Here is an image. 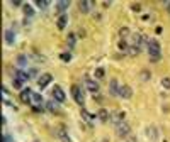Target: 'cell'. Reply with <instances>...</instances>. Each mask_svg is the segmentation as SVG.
Wrapping results in <instances>:
<instances>
[{"mask_svg":"<svg viewBox=\"0 0 170 142\" xmlns=\"http://www.w3.org/2000/svg\"><path fill=\"white\" fill-rule=\"evenodd\" d=\"M148 54H150V61L152 63H158L162 59V51H160V44L156 39H150L148 41Z\"/></svg>","mask_w":170,"mask_h":142,"instance_id":"obj_1","label":"cell"},{"mask_svg":"<svg viewBox=\"0 0 170 142\" xmlns=\"http://www.w3.org/2000/svg\"><path fill=\"white\" fill-rule=\"evenodd\" d=\"M129 132H131L129 124H126V122H119V124H116V135H118V137H128Z\"/></svg>","mask_w":170,"mask_h":142,"instance_id":"obj_2","label":"cell"},{"mask_svg":"<svg viewBox=\"0 0 170 142\" xmlns=\"http://www.w3.org/2000/svg\"><path fill=\"white\" fill-rule=\"evenodd\" d=\"M71 96H73V100L78 103V105L83 107L85 98H83V91H82L80 86H77V85H73V86H71Z\"/></svg>","mask_w":170,"mask_h":142,"instance_id":"obj_3","label":"cell"},{"mask_svg":"<svg viewBox=\"0 0 170 142\" xmlns=\"http://www.w3.org/2000/svg\"><path fill=\"white\" fill-rule=\"evenodd\" d=\"M94 5H95L94 0H82V2H78V9H80L82 14H90L94 10Z\"/></svg>","mask_w":170,"mask_h":142,"instance_id":"obj_4","label":"cell"},{"mask_svg":"<svg viewBox=\"0 0 170 142\" xmlns=\"http://www.w3.org/2000/svg\"><path fill=\"white\" fill-rule=\"evenodd\" d=\"M33 95H34V91L31 88H22L19 91V98H21L22 103H31L33 102Z\"/></svg>","mask_w":170,"mask_h":142,"instance_id":"obj_5","label":"cell"},{"mask_svg":"<svg viewBox=\"0 0 170 142\" xmlns=\"http://www.w3.org/2000/svg\"><path fill=\"white\" fill-rule=\"evenodd\" d=\"M53 98H55V102L63 103L65 100H67V95H65V91H63L60 86H55L53 88Z\"/></svg>","mask_w":170,"mask_h":142,"instance_id":"obj_6","label":"cell"},{"mask_svg":"<svg viewBox=\"0 0 170 142\" xmlns=\"http://www.w3.org/2000/svg\"><path fill=\"white\" fill-rule=\"evenodd\" d=\"M51 81H53V75H49V73H44L37 78V85H39L41 88H46Z\"/></svg>","mask_w":170,"mask_h":142,"instance_id":"obj_7","label":"cell"},{"mask_svg":"<svg viewBox=\"0 0 170 142\" xmlns=\"http://www.w3.org/2000/svg\"><path fill=\"white\" fill-rule=\"evenodd\" d=\"M124 117H126L124 112H111L109 113V120L114 122V125H116V124H119V122H122Z\"/></svg>","mask_w":170,"mask_h":142,"instance_id":"obj_8","label":"cell"},{"mask_svg":"<svg viewBox=\"0 0 170 142\" xmlns=\"http://www.w3.org/2000/svg\"><path fill=\"white\" fill-rule=\"evenodd\" d=\"M85 86L89 88V91H92V93H97V91H99V83H97L95 80H90V78H87V80H85Z\"/></svg>","mask_w":170,"mask_h":142,"instance_id":"obj_9","label":"cell"},{"mask_svg":"<svg viewBox=\"0 0 170 142\" xmlns=\"http://www.w3.org/2000/svg\"><path fill=\"white\" fill-rule=\"evenodd\" d=\"M119 90H121V86H119L118 80H111V83H109V93L112 96H116V95H119Z\"/></svg>","mask_w":170,"mask_h":142,"instance_id":"obj_10","label":"cell"},{"mask_svg":"<svg viewBox=\"0 0 170 142\" xmlns=\"http://www.w3.org/2000/svg\"><path fill=\"white\" fill-rule=\"evenodd\" d=\"M4 34H5V36H4L5 42H7L9 46H12V44L15 42V32H14V31H10V29H7Z\"/></svg>","mask_w":170,"mask_h":142,"instance_id":"obj_11","label":"cell"},{"mask_svg":"<svg viewBox=\"0 0 170 142\" xmlns=\"http://www.w3.org/2000/svg\"><path fill=\"white\" fill-rule=\"evenodd\" d=\"M44 108L51 113H56L58 115L60 110H58V102H44Z\"/></svg>","mask_w":170,"mask_h":142,"instance_id":"obj_12","label":"cell"},{"mask_svg":"<svg viewBox=\"0 0 170 142\" xmlns=\"http://www.w3.org/2000/svg\"><path fill=\"white\" fill-rule=\"evenodd\" d=\"M67 22H68V17H67V14H61L58 17V20H56V27H58L60 31H63L65 27H67Z\"/></svg>","mask_w":170,"mask_h":142,"instance_id":"obj_13","label":"cell"},{"mask_svg":"<svg viewBox=\"0 0 170 142\" xmlns=\"http://www.w3.org/2000/svg\"><path fill=\"white\" fill-rule=\"evenodd\" d=\"M68 5H70V2H68V0H61V2H58V4H56V12H58L60 15L65 14V10L68 9Z\"/></svg>","mask_w":170,"mask_h":142,"instance_id":"obj_14","label":"cell"},{"mask_svg":"<svg viewBox=\"0 0 170 142\" xmlns=\"http://www.w3.org/2000/svg\"><path fill=\"white\" fill-rule=\"evenodd\" d=\"M15 66H17V68H21V69L26 68V66H27V58L24 54H19L17 58H15Z\"/></svg>","mask_w":170,"mask_h":142,"instance_id":"obj_15","label":"cell"},{"mask_svg":"<svg viewBox=\"0 0 170 142\" xmlns=\"http://www.w3.org/2000/svg\"><path fill=\"white\" fill-rule=\"evenodd\" d=\"M119 95H121L122 98H131V96H133V90L124 85V86H121V90H119Z\"/></svg>","mask_w":170,"mask_h":142,"instance_id":"obj_16","label":"cell"},{"mask_svg":"<svg viewBox=\"0 0 170 142\" xmlns=\"http://www.w3.org/2000/svg\"><path fill=\"white\" fill-rule=\"evenodd\" d=\"M56 135L60 137V140H61V142H70V137H68L67 130H65L63 127H60L58 130H56Z\"/></svg>","mask_w":170,"mask_h":142,"instance_id":"obj_17","label":"cell"},{"mask_svg":"<svg viewBox=\"0 0 170 142\" xmlns=\"http://www.w3.org/2000/svg\"><path fill=\"white\" fill-rule=\"evenodd\" d=\"M82 118H83L85 122H89V124H92V120H94V117H97V115H92V113L89 112V110H85V108H82Z\"/></svg>","mask_w":170,"mask_h":142,"instance_id":"obj_18","label":"cell"},{"mask_svg":"<svg viewBox=\"0 0 170 142\" xmlns=\"http://www.w3.org/2000/svg\"><path fill=\"white\" fill-rule=\"evenodd\" d=\"M97 118H99L100 122H107L109 120V112L107 110H104V108H100L99 112H97Z\"/></svg>","mask_w":170,"mask_h":142,"instance_id":"obj_19","label":"cell"},{"mask_svg":"<svg viewBox=\"0 0 170 142\" xmlns=\"http://www.w3.org/2000/svg\"><path fill=\"white\" fill-rule=\"evenodd\" d=\"M22 10H24V14H26V19H31V17H34V9L31 7L29 4L22 5Z\"/></svg>","mask_w":170,"mask_h":142,"instance_id":"obj_20","label":"cell"},{"mask_svg":"<svg viewBox=\"0 0 170 142\" xmlns=\"http://www.w3.org/2000/svg\"><path fill=\"white\" fill-rule=\"evenodd\" d=\"M75 42H77V36H75V32H73V34H70L68 39H67V44H68V49H70V51L75 47Z\"/></svg>","mask_w":170,"mask_h":142,"instance_id":"obj_21","label":"cell"},{"mask_svg":"<svg viewBox=\"0 0 170 142\" xmlns=\"http://www.w3.org/2000/svg\"><path fill=\"white\" fill-rule=\"evenodd\" d=\"M146 132H148V135L152 137V140H156V139H158V130H156V127H150Z\"/></svg>","mask_w":170,"mask_h":142,"instance_id":"obj_22","label":"cell"},{"mask_svg":"<svg viewBox=\"0 0 170 142\" xmlns=\"http://www.w3.org/2000/svg\"><path fill=\"white\" fill-rule=\"evenodd\" d=\"M140 51H141V49L136 46V44H133V46H129V47H128V54H131V56H136Z\"/></svg>","mask_w":170,"mask_h":142,"instance_id":"obj_23","label":"cell"},{"mask_svg":"<svg viewBox=\"0 0 170 142\" xmlns=\"http://www.w3.org/2000/svg\"><path fill=\"white\" fill-rule=\"evenodd\" d=\"M94 75H95V80H102V78L106 76V69H104V68H97Z\"/></svg>","mask_w":170,"mask_h":142,"instance_id":"obj_24","label":"cell"},{"mask_svg":"<svg viewBox=\"0 0 170 142\" xmlns=\"http://www.w3.org/2000/svg\"><path fill=\"white\" fill-rule=\"evenodd\" d=\"M31 103H34V105H41V103H44V102H43V96H41L39 93H34L33 95V102Z\"/></svg>","mask_w":170,"mask_h":142,"instance_id":"obj_25","label":"cell"},{"mask_svg":"<svg viewBox=\"0 0 170 142\" xmlns=\"http://www.w3.org/2000/svg\"><path fill=\"white\" fill-rule=\"evenodd\" d=\"M150 75H152V73H150L148 69H143V71H141V75H140V80L141 81H148V80H150Z\"/></svg>","mask_w":170,"mask_h":142,"instance_id":"obj_26","label":"cell"},{"mask_svg":"<svg viewBox=\"0 0 170 142\" xmlns=\"http://www.w3.org/2000/svg\"><path fill=\"white\" fill-rule=\"evenodd\" d=\"M129 29H128V27H121V29H119V36H121V39H124V37H128L129 36Z\"/></svg>","mask_w":170,"mask_h":142,"instance_id":"obj_27","label":"cell"},{"mask_svg":"<svg viewBox=\"0 0 170 142\" xmlns=\"http://www.w3.org/2000/svg\"><path fill=\"white\" fill-rule=\"evenodd\" d=\"M128 47H129V46H128V42H126L124 39H121V41H119V51H124V53H128Z\"/></svg>","mask_w":170,"mask_h":142,"instance_id":"obj_28","label":"cell"},{"mask_svg":"<svg viewBox=\"0 0 170 142\" xmlns=\"http://www.w3.org/2000/svg\"><path fill=\"white\" fill-rule=\"evenodd\" d=\"M36 5H37V7H41V9H46L49 5V2H48V0H36Z\"/></svg>","mask_w":170,"mask_h":142,"instance_id":"obj_29","label":"cell"},{"mask_svg":"<svg viewBox=\"0 0 170 142\" xmlns=\"http://www.w3.org/2000/svg\"><path fill=\"white\" fill-rule=\"evenodd\" d=\"M60 58H61L65 63H68L71 59V54H70V53H61V54H60Z\"/></svg>","mask_w":170,"mask_h":142,"instance_id":"obj_30","label":"cell"},{"mask_svg":"<svg viewBox=\"0 0 170 142\" xmlns=\"http://www.w3.org/2000/svg\"><path fill=\"white\" fill-rule=\"evenodd\" d=\"M12 85H14V88L21 90V88H22V85H24V81H21V80H17V78H15V80L12 81Z\"/></svg>","mask_w":170,"mask_h":142,"instance_id":"obj_31","label":"cell"},{"mask_svg":"<svg viewBox=\"0 0 170 142\" xmlns=\"http://www.w3.org/2000/svg\"><path fill=\"white\" fill-rule=\"evenodd\" d=\"M162 86L165 88V90H170V78H163V80H162Z\"/></svg>","mask_w":170,"mask_h":142,"instance_id":"obj_32","label":"cell"},{"mask_svg":"<svg viewBox=\"0 0 170 142\" xmlns=\"http://www.w3.org/2000/svg\"><path fill=\"white\" fill-rule=\"evenodd\" d=\"M141 7H143V5L138 4V2H136V4H131V10H133V12H140Z\"/></svg>","mask_w":170,"mask_h":142,"instance_id":"obj_33","label":"cell"},{"mask_svg":"<svg viewBox=\"0 0 170 142\" xmlns=\"http://www.w3.org/2000/svg\"><path fill=\"white\" fill-rule=\"evenodd\" d=\"M37 75V69L34 68V69H29V78H34Z\"/></svg>","mask_w":170,"mask_h":142,"instance_id":"obj_34","label":"cell"},{"mask_svg":"<svg viewBox=\"0 0 170 142\" xmlns=\"http://www.w3.org/2000/svg\"><path fill=\"white\" fill-rule=\"evenodd\" d=\"M33 110H34V112H37V113H41V112H43V108H41L39 105H33Z\"/></svg>","mask_w":170,"mask_h":142,"instance_id":"obj_35","label":"cell"},{"mask_svg":"<svg viewBox=\"0 0 170 142\" xmlns=\"http://www.w3.org/2000/svg\"><path fill=\"white\" fill-rule=\"evenodd\" d=\"M12 5H15V7H19V5H21V0H14V2H12Z\"/></svg>","mask_w":170,"mask_h":142,"instance_id":"obj_36","label":"cell"},{"mask_svg":"<svg viewBox=\"0 0 170 142\" xmlns=\"http://www.w3.org/2000/svg\"><path fill=\"white\" fill-rule=\"evenodd\" d=\"M165 5H167V12L170 14V2H165Z\"/></svg>","mask_w":170,"mask_h":142,"instance_id":"obj_37","label":"cell"},{"mask_svg":"<svg viewBox=\"0 0 170 142\" xmlns=\"http://www.w3.org/2000/svg\"><path fill=\"white\" fill-rule=\"evenodd\" d=\"M128 142H138V140H136V139H134V137H131V139H129V140H128Z\"/></svg>","mask_w":170,"mask_h":142,"instance_id":"obj_38","label":"cell"}]
</instances>
